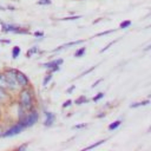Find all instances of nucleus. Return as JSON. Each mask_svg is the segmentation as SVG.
Segmentation results:
<instances>
[{
	"mask_svg": "<svg viewBox=\"0 0 151 151\" xmlns=\"http://www.w3.org/2000/svg\"><path fill=\"white\" fill-rule=\"evenodd\" d=\"M15 100L17 103L25 110V111H28L33 107H37L38 106V99H37V94H35V91L33 88L32 85L29 86H26V87H21L17 94H15Z\"/></svg>",
	"mask_w": 151,
	"mask_h": 151,
	"instance_id": "nucleus-1",
	"label": "nucleus"
},
{
	"mask_svg": "<svg viewBox=\"0 0 151 151\" xmlns=\"http://www.w3.org/2000/svg\"><path fill=\"white\" fill-rule=\"evenodd\" d=\"M39 119H40V111H39L38 106H37V107H33V109H31L28 111H25V113L19 119H17V120L26 130V129L33 127L39 122Z\"/></svg>",
	"mask_w": 151,
	"mask_h": 151,
	"instance_id": "nucleus-2",
	"label": "nucleus"
},
{
	"mask_svg": "<svg viewBox=\"0 0 151 151\" xmlns=\"http://www.w3.org/2000/svg\"><path fill=\"white\" fill-rule=\"evenodd\" d=\"M0 26H1V32L2 33H14V34H24V35L32 34L28 27H25V26L19 25V24L0 21Z\"/></svg>",
	"mask_w": 151,
	"mask_h": 151,
	"instance_id": "nucleus-3",
	"label": "nucleus"
},
{
	"mask_svg": "<svg viewBox=\"0 0 151 151\" xmlns=\"http://www.w3.org/2000/svg\"><path fill=\"white\" fill-rule=\"evenodd\" d=\"M2 72L5 73V77L7 79V84H8V92H11L12 94H17V92L21 88L18 80H17V77H15V68L14 67H5L2 70Z\"/></svg>",
	"mask_w": 151,
	"mask_h": 151,
	"instance_id": "nucleus-4",
	"label": "nucleus"
},
{
	"mask_svg": "<svg viewBox=\"0 0 151 151\" xmlns=\"http://www.w3.org/2000/svg\"><path fill=\"white\" fill-rule=\"evenodd\" d=\"M24 131H25L24 126L18 120H15V122H12L8 126L5 127V132H4L2 138H12V137H15V136L20 134Z\"/></svg>",
	"mask_w": 151,
	"mask_h": 151,
	"instance_id": "nucleus-5",
	"label": "nucleus"
},
{
	"mask_svg": "<svg viewBox=\"0 0 151 151\" xmlns=\"http://www.w3.org/2000/svg\"><path fill=\"white\" fill-rule=\"evenodd\" d=\"M63 64H64V59H63V58H57V59L48 60V61H46V63H41L40 66L45 67L46 70H48V71L52 72V73H55V72L60 71V67H61Z\"/></svg>",
	"mask_w": 151,
	"mask_h": 151,
	"instance_id": "nucleus-6",
	"label": "nucleus"
},
{
	"mask_svg": "<svg viewBox=\"0 0 151 151\" xmlns=\"http://www.w3.org/2000/svg\"><path fill=\"white\" fill-rule=\"evenodd\" d=\"M42 114H44V120H42V125L45 127H51L55 124V120H57V116L54 112L52 111H48L46 109L42 110Z\"/></svg>",
	"mask_w": 151,
	"mask_h": 151,
	"instance_id": "nucleus-7",
	"label": "nucleus"
},
{
	"mask_svg": "<svg viewBox=\"0 0 151 151\" xmlns=\"http://www.w3.org/2000/svg\"><path fill=\"white\" fill-rule=\"evenodd\" d=\"M15 77H17V80H18L20 87H26V86L32 85V84H31V80H29V78H28V76H27L26 73H24L22 71L18 70V68H15Z\"/></svg>",
	"mask_w": 151,
	"mask_h": 151,
	"instance_id": "nucleus-8",
	"label": "nucleus"
},
{
	"mask_svg": "<svg viewBox=\"0 0 151 151\" xmlns=\"http://www.w3.org/2000/svg\"><path fill=\"white\" fill-rule=\"evenodd\" d=\"M15 99V96L12 94L11 92H8L7 90L0 88V103L2 105H9L12 104V101Z\"/></svg>",
	"mask_w": 151,
	"mask_h": 151,
	"instance_id": "nucleus-9",
	"label": "nucleus"
},
{
	"mask_svg": "<svg viewBox=\"0 0 151 151\" xmlns=\"http://www.w3.org/2000/svg\"><path fill=\"white\" fill-rule=\"evenodd\" d=\"M85 41H86L85 39H79V40H74V41H70V42H65V44L59 45V46H57L55 48H53V50H52V53L60 52V51H63V50H65V48H67V47H71V46H78V45H80V44H84Z\"/></svg>",
	"mask_w": 151,
	"mask_h": 151,
	"instance_id": "nucleus-10",
	"label": "nucleus"
},
{
	"mask_svg": "<svg viewBox=\"0 0 151 151\" xmlns=\"http://www.w3.org/2000/svg\"><path fill=\"white\" fill-rule=\"evenodd\" d=\"M88 101H90V99L85 94H80L79 97H77L73 100V104H76V105H84V104H87Z\"/></svg>",
	"mask_w": 151,
	"mask_h": 151,
	"instance_id": "nucleus-11",
	"label": "nucleus"
},
{
	"mask_svg": "<svg viewBox=\"0 0 151 151\" xmlns=\"http://www.w3.org/2000/svg\"><path fill=\"white\" fill-rule=\"evenodd\" d=\"M52 79H53V73H52V72H50V71L47 70L46 74H45V76H44V78H42V86H44V87H46V86L52 81Z\"/></svg>",
	"mask_w": 151,
	"mask_h": 151,
	"instance_id": "nucleus-12",
	"label": "nucleus"
},
{
	"mask_svg": "<svg viewBox=\"0 0 151 151\" xmlns=\"http://www.w3.org/2000/svg\"><path fill=\"white\" fill-rule=\"evenodd\" d=\"M0 88H4V90H7V91H8L7 79H6L5 73L2 72V70H0Z\"/></svg>",
	"mask_w": 151,
	"mask_h": 151,
	"instance_id": "nucleus-13",
	"label": "nucleus"
},
{
	"mask_svg": "<svg viewBox=\"0 0 151 151\" xmlns=\"http://www.w3.org/2000/svg\"><path fill=\"white\" fill-rule=\"evenodd\" d=\"M39 51H40V50H39V46H37V45L29 47V48L26 51V58H31V57H33L34 54H38Z\"/></svg>",
	"mask_w": 151,
	"mask_h": 151,
	"instance_id": "nucleus-14",
	"label": "nucleus"
},
{
	"mask_svg": "<svg viewBox=\"0 0 151 151\" xmlns=\"http://www.w3.org/2000/svg\"><path fill=\"white\" fill-rule=\"evenodd\" d=\"M109 139L107 138H104V139H100V140H98V142H96V143H93V144H91V145H88V146H86V147H84L83 149V151H86V150H92V149H96L97 146H100V145H103L105 142H107Z\"/></svg>",
	"mask_w": 151,
	"mask_h": 151,
	"instance_id": "nucleus-15",
	"label": "nucleus"
},
{
	"mask_svg": "<svg viewBox=\"0 0 151 151\" xmlns=\"http://www.w3.org/2000/svg\"><path fill=\"white\" fill-rule=\"evenodd\" d=\"M20 54H21V48H20V46L14 45V46L12 47V51H11V57H12V59L19 58Z\"/></svg>",
	"mask_w": 151,
	"mask_h": 151,
	"instance_id": "nucleus-16",
	"label": "nucleus"
},
{
	"mask_svg": "<svg viewBox=\"0 0 151 151\" xmlns=\"http://www.w3.org/2000/svg\"><path fill=\"white\" fill-rule=\"evenodd\" d=\"M122 123H123V120H122V119H116L114 122L110 123V124H109V126H107L109 131H116V130L122 125Z\"/></svg>",
	"mask_w": 151,
	"mask_h": 151,
	"instance_id": "nucleus-17",
	"label": "nucleus"
},
{
	"mask_svg": "<svg viewBox=\"0 0 151 151\" xmlns=\"http://www.w3.org/2000/svg\"><path fill=\"white\" fill-rule=\"evenodd\" d=\"M97 66H99V65L97 64V65H93V66H91V67H88V68H86V70H85V71H83V72H81V73H80L79 76H77V77H76L74 79H79V78H83V77H85V76H87L88 73H91V72H93V71H94V70L97 68Z\"/></svg>",
	"mask_w": 151,
	"mask_h": 151,
	"instance_id": "nucleus-18",
	"label": "nucleus"
},
{
	"mask_svg": "<svg viewBox=\"0 0 151 151\" xmlns=\"http://www.w3.org/2000/svg\"><path fill=\"white\" fill-rule=\"evenodd\" d=\"M85 52H86V47H85V46L78 47V48L74 51V53H73V57H74V58H81V57H84Z\"/></svg>",
	"mask_w": 151,
	"mask_h": 151,
	"instance_id": "nucleus-19",
	"label": "nucleus"
},
{
	"mask_svg": "<svg viewBox=\"0 0 151 151\" xmlns=\"http://www.w3.org/2000/svg\"><path fill=\"white\" fill-rule=\"evenodd\" d=\"M117 29H119V28H113V29H106V31H103V32H100V33H97V34L92 35L90 39H93V38H97V37H104V35H109V34H111V33H114Z\"/></svg>",
	"mask_w": 151,
	"mask_h": 151,
	"instance_id": "nucleus-20",
	"label": "nucleus"
},
{
	"mask_svg": "<svg viewBox=\"0 0 151 151\" xmlns=\"http://www.w3.org/2000/svg\"><path fill=\"white\" fill-rule=\"evenodd\" d=\"M120 39H122V38H117V39H114V40L110 41V42H109V44H107V45H106L105 47H103V48H101V50L99 51V53H104V52H106V51H107V50H109V48H110L111 46H113L114 44H117V42H118V41H119Z\"/></svg>",
	"mask_w": 151,
	"mask_h": 151,
	"instance_id": "nucleus-21",
	"label": "nucleus"
},
{
	"mask_svg": "<svg viewBox=\"0 0 151 151\" xmlns=\"http://www.w3.org/2000/svg\"><path fill=\"white\" fill-rule=\"evenodd\" d=\"M81 18V15H79V14H74V15H70V17H65V18H60V19H58V20H60V21H73V20H78V19H80Z\"/></svg>",
	"mask_w": 151,
	"mask_h": 151,
	"instance_id": "nucleus-22",
	"label": "nucleus"
},
{
	"mask_svg": "<svg viewBox=\"0 0 151 151\" xmlns=\"http://www.w3.org/2000/svg\"><path fill=\"white\" fill-rule=\"evenodd\" d=\"M131 24H132V21H131V20H129V19L123 20V21H120V24H119V29H125V28H129V27L131 26Z\"/></svg>",
	"mask_w": 151,
	"mask_h": 151,
	"instance_id": "nucleus-23",
	"label": "nucleus"
},
{
	"mask_svg": "<svg viewBox=\"0 0 151 151\" xmlns=\"http://www.w3.org/2000/svg\"><path fill=\"white\" fill-rule=\"evenodd\" d=\"M104 97H105V93H104V92H98L96 96L92 97V101H93V103H98V101L101 100Z\"/></svg>",
	"mask_w": 151,
	"mask_h": 151,
	"instance_id": "nucleus-24",
	"label": "nucleus"
},
{
	"mask_svg": "<svg viewBox=\"0 0 151 151\" xmlns=\"http://www.w3.org/2000/svg\"><path fill=\"white\" fill-rule=\"evenodd\" d=\"M28 145H29V143H28V142H26V143H22V144L18 145L15 149H17L18 151H26V150H27V147H28Z\"/></svg>",
	"mask_w": 151,
	"mask_h": 151,
	"instance_id": "nucleus-25",
	"label": "nucleus"
},
{
	"mask_svg": "<svg viewBox=\"0 0 151 151\" xmlns=\"http://www.w3.org/2000/svg\"><path fill=\"white\" fill-rule=\"evenodd\" d=\"M72 104H73V100H72V99H66V100L61 104V109H63V110H64V109H67V107H70Z\"/></svg>",
	"mask_w": 151,
	"mask_h": 151,
	"instance_id": "nucleus-26",
	"label": "nucleus"
},
{
	"mask_svg": "<svg viewBox=\"0 0 151 151\" xmlns=\"http://www.w3.org/2000/svg\"><path fill=\"white\" fill-rule=\"evenodd\" d=\"M87 123H80V124H76L73 125V130H81V129H85L87 127Z\"/></svg>",
	"mask_w": 151,
	"mask_h": 151,
	"instance_id": "nucleus-27",
	"label": "nucleus"
},
{
	"mask_svg": "<svg viewBox=\"0 0 151 151\" xmlns=\"http://www.w3.org/2000/svg\"><path fill=\"white\" fill-rule=\"evenodd\" d=\"M37 4L39 6H50L52 4V0H38Z\"/></svg>",
	"mask_w": 151,
	"mask_h": 151,
	"instance_id": "nucleus-28",
	"label": "nucleus"
},
{
	"mask_svg": "<svg viewBox=\"0 0 151 151\" xmlns=\"http://www.w3.org/2000/svg\"><path fill=\"white\" fill-rule=\"evenodd\" d=\"M33 37L34 38H44L45 37V33L41 32V31H35V32H33Z\"/></svg>",
	"mask_w": 151,
	"mask_h": 151,
	"instance_id": "nucleus-29",
	"label": "nucleus"
},
{
	"mask_svg": "<svg viewBox=\"0 0 151 151\" xmlns=\"http://www.w3.org/2000/svg\"><path fill=\"white\" fill-rule=\"evenodd\" d=\"M74 90H76V85H70V86L66 88V93H67V94H71Z\"/></svg>",
	"mask_w": 151,
	"mask_h": 151,
	"instance_id": "nucleus-30",
	"label": "nucleus"
},
{
	"mask_svg": "<svg viewBox=\"0 0 151 151\" xmlns=\"http://www.w3.org/2000/svg\"><path fill=\"white\" fill-rule=\"evenodd\" d=\"M106 112L105 111H100V112H98L97 114H96V118H98V119H100V118H104V117H106Z\"/></svg>",
	"mask_w": 151,
	"mask_h": 151,
	"instance_id": "nucleus-31",
	"label": "nucleus"
},
{
	"mask_svg": "<svg viewBox=\"0 0 151 151\" xmlns=\"http://www.w3.org/2000/svg\"><path fill=\"white\" fill-rule=\"evenodd\" d=\"M101 81H103V78H99V79H97V80H96V81H94V83L91 85V88H94V87H96V86H98V85H99Z\"/></svg>",
	"mask_w": 151,
	"mask_h": 151,
	"instance_id": "nucleus-32",
	"label": "nucleus"
},
{
	"mask_svg": "<svg viewBox=\"0 0 151 151\" xmlns=\"http://www.w3.org/2000/svg\"><path fill=\"white\" fill-rule=\"evenodd\" d=\"M150 103H151V99H149V98H147V99H144V100L140 101V106H146V105H149Z\"/></svg>",
	"mask_w": 151,
	"mask_h": 151,
	"instance_id": "nucleus-33",
	"label": "nucleus"
},
{
	"mask_svg": "<svg viewBox=\"0 0 151 151\" xmlns=\"http://www.w3.org/2000/svg\"><path fill=\"white\" fill-rule=\"evenodd\" d=\"M137 107H140V101H134L130 105V109H137Z\"/></svg>",
	"mask_w": 151,
	"mask_h": 151,
	"instance_id": "nucleus-34",
	"label": "nucleus"
},
{
	"mask_svg": "<svg viewBox=\"0 0 151 151\" xmlns=\"http://www.w3.org/2000/svg\"><path fill=\"white\" fill-rule=\"evenodd\" d=\"M5 125L4 124H1V122H0V138H2L4 137V132H5Z\"/></svg>",
	"mask_w": 151,
	"mask_h": 151,
	"instance_id": "nucleus-35",
	"label": "nucleus"
},
{
	"mask_svg": "<svg viewBox=\"0 0 151 151\" xmlns=\"http://www.w3.org/2000/svg\"><path fill=\"white\" fill-rule=\"evenodd\" d=\"M6 8H7L8 11H12V12L17 9V7H15V6H13V5H7V6H6Z\"/></svg>",
	"mask_w": 151,
	"mask_h": 151,
	"instance_id": "nucleus-36",
	"label": "nucleus"
},
{
	"mask_svg": "<svg viewBox=\"0 0 151 151\" xmlns=\"http://www.w3.org/2000/svg\"><path fill=\"white\" fill-rule=\"evenodd\" d=\"M2 106H4V105L0 103V122H1V120H2V118H4V111H2Z\"/></svg>",
	"mask_w": 151,
	"mask_h": 151,
	"instance_id": "nucleus-37",
	"label": "nucleus"
},
{
	"mask_svg": "<svg viewBox=\"0 0 151 151\" xmlns=\"http://www.w3.org/2000/svg\"><path fill=\"white\" fill-rule=\"evenodd\" d=\"M0 42H1V44H11V40H9V39H4V38H1V39H0Z\"/></svg>",
	"mask_w": 151,
	"mask_h": 151,
	"instance_id": "nucleus-38",
	"label": "nucleus"
},
{
	"mask_svg": "<svg viewBox=\"0 0 151 151\" xmlns=\"http://www.w3.org/2000/svg\"><path fill=\"white\" fill-rule=\"evenodd\" d=\"M150 50H151V44H149L146 47H144V48H143V51H144V52H147V51H150Z\"/></svg>",
	"mask_w": 151,
	"mask_h": 151,
	"instance_id": "nucleus-39",
	"label": "nucleus"
},
{
	"mask_svg": "<svg viewBox=\"0 0 151 151\" xmlns=\"http://www.w3.org/2000/svg\"><path fill=\"white\" fill-rule=\"evenodd\" d=\"M101 20H103V18H97L96 20H93V21H92V24H98V22H100Z\"/></svg>",
	"mask_w": 151,
	"mask_h": 151,
	"instance_id": "nucleus-40",
	"label": "nucleus"
},
{
	"mask_svg": "<svg viewBox=\"0 0 151 151\" xmlns=\"http://www.w3.org/2000/svg\"><path fill=\"white\" fill-rule=\"evenodd\" d=\"M0 11H7L6 6H1V5H0Z\"/></svg>",
	"mask_w": 151,
	"mask_h": 151,
	"instance_id": "nucleus-41",
	"label": "nucleus"
},
{
	"mask_svg": "<svg viewBox=\"0 0 151 151\" xmlns=\"http://www.w3.org/2000/svg\"><path fill=\"white\" fill-rule=\"evenodd\" d=\"M71 116H73V112H70V113L66 114V117H71Z\"/></svg>",
	"mask_w": 151,
	"mask_h": 151,
	"instance_id": "nucleus-42",
	"label": "nucleus"
},
{
	"mask_svg": "<svg viewBox=\"0 0 151 151\" xmlns=\"http://www.w3.org/2000/svg\"><path fill=\"white\" fill-rule=\"evenodd\" d=\"M147 132H151V126H150V127L147 129Z\"/></svg>",
	"mask_w": 151,
	"mask_h": 151,
	"instance_id": "nucleus-43",
	"label": "nucleus"
},
{
	"mask_svg": "<svg viewBox=\"0 0 151 151\" xmlns=\"http://www.w3.org/2000/svg\"><path fill=\"white\" fill-rule=\"evenodd\" d=\"M147 98H149V99H151V94H150V96H149V97H147Z\"/></svg>",
	"mask_w": 151,
	"mask_h": 151,
	"instance_id": "nucleus-44",
	"label": "nucleus"
}]
</instances>
